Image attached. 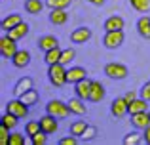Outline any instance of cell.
<instances>
[{"instance_id": "obj_1", "label": "cell", "mask_w": 150, "mask_h": 145, "mask_svg": "<svg viewBox=\"0 0 150 145\" xmlns=\"http://www.w3.org/2000/svg\"><path fill=\"white\" fill-rule=\"evenodd\" d=\"M48 80L55 88H63L69 82L67 80V65H63V63L48 65Z\"/></svg>"}, {"instance_id": "obj_2", "label": "cell", "mask_w": 150, "mask_h": 145, "mask_svg": "<svg viewBox=\"0 0 150 145\" xmlns=\"http://www.w3.org/2000/svg\"><path fill=\"white\" fill-rule=\"evenodd\" d=\"M125 40L124 29L122 31H105V36H103V46L106 50H118Z\"/></svg>"}, {"instance_id": "obj_3", "label": "cell", "mask_w": 150, "mask_h": 145, "mask_svg": "<svg viewBox=\"0 0 150 145\" xmlns=\"http://www.w3.org/2000/svg\"><path fill=\"white\" fill-rule=\"evenodd\" d=\"M46 113H48V115H53L55 119H67V116L70 115V109H69V103H65V101L51 99V101H48V105H46Z\"/></svg>"}, {"instance_id": "obj_4", "label": "cell", "mask_w": 150, "mask_h": 145, "mask_svg": "<svg viewBox=\"0 0 150 145\" xmlns=\"http://www.w3.org/2000/svg\"><path fill=\"white\" fill-rule=\"evenodd\" d=\"M105 74L108 78H112V80H124V78H127V67H125L124 63H116V61H112V63H106L105 65Z\"/></svg>"}, {"instance_id": "obj_5", "label": "cell", "mask_w": 150, "mask_h": 145, "mask_svg": "<svg viewBox=\"0 0 150 145\" xmlns=\"http://www.w3.org/2000/svg\"><path fill=\"white\" fill-rule=\"evenodd\" d=\"M17 40L15 38H11L10 34H4L2 38H0V54H2V57H6V59H11V57L17 54Z\"/></svg>"}, {"instance_id": "obj_6", "label": "cell", "mask_w": 150, "mask_h": 145, "mask_svg": "<svg viewBox=\"0 0 150 145\" xmlns=\"http://www.w3.org/2000/svg\"><path fill=\"white\" fill-rule=\"evenodd\" d=\"M129 113V103L125 97H116V99L110 103V115L114 119H124L125 115Z\"/></svg>"}, {"instance_id": "obj_7", "label": "cell", "mask_w": 150, "mask_h": 145, "mask_svg": "<svg viewBox=\"0 0 150 145\" xmlns=\"http://www.w3.org/2000/svg\"><path fill=\"white\" fill-rule=\"evenodd\" d=\"M6 111L13 113V115L19 116V119H27V116H29V105L23 103L19 97H15V99H11V101L6 103Z\"/></svg>"}, {"instance_id": "obj_8", "label": "cell", "mask_w": 150, "mask_h": 145, "mask_svg": "<svg viewBox=\"0 0 150 145\" xmlns=\"http://www.w3.org/2000/svg\"><path fill=\"white\" fill-rule=\"evenodd\" d=\"M91 36H93V33L89 27H78V29H74L70 33V42L72 44H86Z\"/></svg>"}, {"instance_id": "obj_9", "label": "cell", "mask_w": 150, "mask_h": 145, "mask_svg": "<svg viewBox=\"0 0 150 145\" xmlns=\"http://www.w3.org/2000/svg\"><path fill=\"white\" fill-rule=\"evenodd\" d=\"M40 128H42V132H46V134H55L57 132V128H59V124H57V119H55L53 115H48L46 113L44 116H40Z\"/></svg>"}, {"instance_id": "obj_10", "label": "cell", "mask_w": 150, "mask_h": 145, "mask_svg": "<svg viewBox=\"0 0 150 145\" xmlns=\"http://www.w3.org/2000/svg\"><path fill=\"white\" fill-rule=\"evenodd\" d=\"M131 124H133V128H137V130H141V132H143L144 128H148L150 126V115H148V111L133 113V115H131Z\"/></svg>"}, {"instance_id": "obj_11", "label": "cell", "mask_w": 150, "mask_h": 145, "mask_svg": "<svg viewBox=\"0 0 150 145\" xmlns=\"http://www.w3.org/2000/svg\"><path fill=\"white\" fill-rule=\"evenodd\" d=\"M11 65H13L15 69L29 67L30 65V52H27V50H17V54L11 57Z\"/></svg>"}, {"instance_id": "obj_12", "label": "cell", "mask_w": 150, "mask_h": 145, "mask_svg": "<svg viewBox=\"0 0 150 145\" xmlns=\"http://www.w3.org/2000/svg\"><path fill=\"white\" fill-rule=\"evenodd\" d=\"M67 103H69L70 115H78V116L88 115V107H86V101H84V99H80L78 96H74L72 99H69Z\"/></svg>"}, {"instance_id": "obj_13", "label": "cell", "mask_w": 150, "mask_h": 145, "mask_svg": "<svg viewBox=\"0 0 150 145\" xmlns=\"http://www.w3.org/2000/svg\"><path fill=\"white\" fill-rule=\"evenodd\" d=\"M84 78H88V71H86L84 67H70L67 69V80H69V84H76V82L84 80Z\"/></svg>"}, {"instance_id": "obj_14", "label": "cell", "mask_w": 150, "mask_h": 145, "mask_svg": "<svg viewBox=\"0 0 150 145\" xmlns=\"http://www.w3.org/2000/svg\"><path fill=\"white\" fill-rule=\"evenodd\" d=\"M89 92H91V80H88V78L74 84V96H78L80 99H89Z\"/></svg>"}, {"instance_id": "obj_15", "label": "cell", "mask_w": 150, "mask_h": 145, "mask_svg": "<svg viewBox=\"0 0 150 145\" xmlns=\"http://www.w3.org/2000/svg\"><path fill=\"white\" fill-rule=\"evenodd\" d=\"M36 46H38V50H40V52H48V50L59 46V38L53 36V34H44V36H40L36 40Z\"/></svg>"}, {"instance_id": "obj_16", "label": "cell", "mask_w": 150, "mask_h": 145, "mask_svg": "<svg viewBox=\"0 0 150 145\" xmlns=\"http://www.w3.org/2000/svg\"><path fill=\"white\" fill-rule=\"evenodd\" d=\"M106 96V90L105 86L101 84L99 80H91V92H89V101L97 103V101H103Z\"/></svg>"}, {"instance_id": "obj_17", "label": "cell", "mask_w": 150, "mask_h": 145, "mask_svg": "<svg viewBox=\"0 0 150 145\" xmlns=\"http://www.w3.org/2000/svg\"><path fill=\"white\" fill-rule=\"evenodd\" d=\"M125 25L124 17H120V15H110V17L105 19V23H103V29L105 31H122Z\"/></svg>"}, {"instance_id": "obj_18", "label": "cell", "mask_w": 150, "mask_h": 145, "mask_svg": "<svg viewBox=\"0 0 150 145\" xmlns=\"http://www.w3.org/2000/svg\"><path fill=\"white\" fill-rule=\"evenodd\" d=\"M30 88H33V78L30 76H21L17 82H15V86H13V96L19 97V96H23V94H25L27 90H30Z\"/></svg>"}, {"instance_id": "obj_19", "label": "cell", "mask_w": 150, "mask_h": 145, "mask_svg": "<svg viewBox=\"0 0 150 145\" xmlns=\"http://www.w3.org/2000/svg\"><path fill=\"white\" fill-rule=\"evenodd\" d=\"M50 23L51 25H55V27H59V25H65L67 23V19H69V14H67V10H51V14H50Z\"/></svg>"}, {"instance_id": "obj_20", "label": "cell", "mask_w": 150, "mask_h": 145, "mask_svg": "<svg viewBox=\"0 0 150 145\" xmlns=\"http://www.w3.org/2000/svg\"><path fill=\"white\" fill-rule=\"evenodd\" d=\"M8 34H10L11 38H15V40H21V38H25L27 34H29V25H27L25 21H21L19 25H15L13 29L8 31Z\"/></svg>"}, {"instance_id": "obj_21", "label": "cell", "mask_w": 150, "mask_h": 145, "mask_svg": "<svg viewBox=\"0 0 150 145\" xmlns=\"http://www.w3.org/2000/svg\"><path fill=\"white\" fill-rule=\"evenodd\" d=\"M148 103L150 101L146 99H143V97H135V99L129 103V115H133V113H143V111H150L148 109Z\"/></svg>"}, {"instance_id": "obj_22", "label": "cell", "mask_w": 150, "mask_h": 145, "mask_svg": "<svg viewBox=\"0 0 150 145\" xmlns=\"http://www.w3.org/2000/svg\"><path fill=\"white\" fill-rule=\"evenodd\" d=\"M137 33L143 38H150V17L148 15H143L137 21Z\"/></svg>"}, {"instance_id": "obj_23", "label": "cell", "mask_w": 150, "mask_h": 145, "mask_svg": "<svg viewBox=\"0 0 150 145\" xmlns=\"http://www.w3.org/2000/svg\"><path fill=\"white\" fill-rule=\"evenodd\" d=\"M61 54H63V50L59 48V46H55V48H51V50H48V52H44V61H46L48 65L59 63V61H61Z\"/></svg>"}, {"instance_id": "obj_24", "label": "cell", "mask_w": 150, "mask_h": 145, "mask_svg": "<svg viewBox=\"0 0 150 145\" xmlns=\"http://www.w3.org/2000/svg\"><path fill=\"white\" fill-rule=\"evenodd\" d=\"M23 19H21V15L19 14H10V15H6V17L2 19V31H10V29H13L15 25H19Z\"/></svg>"}, {"instance_id": "obj_25", "label": "cell", "mask_w": 150, "mask_h": 145, "mask_svg": "<svg viewBox=\"0 0 150 145\" xmlns=\"http://www.w3.org/2000/svg\"><path fill=\"white\" fill-rule=\"evenodd\" d=\"M17 122H19V116H15L13 113H10V111H6L2 116H0V124L6 126V128H10V130H15Z\"/></svg>"}, {"instance_id": "obj_26", "label": "cell", "mask_w": 150, "mask_h": 145, "mask_svg": "<svg viewBox=\"0 0 150 145\" xmlns=\"http://www.w3.org/2000/svg\"><path fill=\"white\" fill-rule=\"evenodd\" d=\"M44 10V2L42 0H25V11L30 15H38Z\"/></svg>"}, {"instance_id": "obj_27", "label": "cell", "mask_w": 150, "mask_h": 145, "mask_svg": "<svg viewBox=\"0 0 150 145\" xmlns=\"http://www.w3.org/2000/svg\"><path fill=\"white\" fill-rule=\"evenodd\" d=\"M143 141H144V136L139 134L137 128L133 132H129V134H125V138H124V145H139Z\"/></svg>"}, {"instance_id": "obj_28", "label": "cell", "mask_w": 150, "mask_h": 145, "mask_svg": "<svg viewBox=\"0 0 150 145\" xmlns=\"http://www.w3.org/2000/svg\"><path fill=\"white\" fill-rule=\"evenodd\" d=\"M19 99L23 101V103H27L30 107V105H36V101H38V92L34 88H30V90H27L23 96H19Z\"/></svg>"}, {"instance_id": "obj_29", "label": "cell", "mask_w": 150, "mask_h": 145, "mask_svg": "<svg viewBox=\"0 0 150 145\" xmlns=\"http://www.w3.org/2000/svg\"><path fill=\"white\" fill-rule=\"evenodd\" d=\"M129 4L139 14H148L150 11V0H129Z\"/></svg>"}, {"instance_id": "obj_30", "label": "cell", "mask_w": 150, "mask_h": 145, "mask_svg": "<svg viewBox=\"0 0 150 145\" xmlns=\"http://www.w3.org/2000/svg\"><path fill=\"white\" fill-rule=\"evenodd\" d=\"M86 128H88V122H86V120H74V122L70 124V134H74V136L80 138V136L86 132Z\"/></svg>"}, {"instance_id": "obj_31", "label": "cell", "mask_w": 150, "mask_h": 145, "mask_svg": "<svg viewBox=\"0 0 150 145\" xmlns=\"http://www.w3.org/2000/svg\"><path fill=\"white\" fill-rule=\"evenodd\" d=\"M42 128H40V120H29L25 126V134L29 136V138H33L34 134H38Z\"/></svg>"}, {"instance_id": "obj_32", "label": "cell", "mask_w": 150, "mask_h": 145, "mask_svg": "<svg viewBox=\"0 0 150 145\" xmlns=\"http://www.w3.org/2000/svg\"><path fill=\"white\" fill-rule=\"evenodd\" d=\"M74 57H76V52H74L72 48H67V50H63V54H61V61L59 63H63V65H70L74 61Z\"/></svg>"}, {"instance_id": "obj_33", "label": "cell", "mask_w": 150, "mask_h": 145, "mask_svg": "<svg viewBox=\"0 0 150 145\" xmlns=\"http://www.w3.org/2000/svg\"><path fill=\"white\" fill-rule=\"evenodd\" d=\"M70 2H72V0H46V4H48V6L51 8V10H67V8L70 6Z\"/></svg>"}, {"instance_id": "obj_34", "label": "cell", "mask_w": 150, "mask_h": 145, "mask_svg": "<svg viewBox=\"0 0 150 145\" xmlns=\"http://www.w3.org/2000/svg\"><path fill=\"white\" fill-rule=\"evenodd\" d=\"M97 136V126H93V124H88V128H86V132L80 136L82 141H91V139H95Z\"/></svg>"}, {"instance_id": "obj_35", "label": "cell", "mask_w": 150, "mask_h": 145, "mask_svg": "<svg viewBox=\"0 0 150 145\" xmlns=\"http://www.w3.org/2000/svg\"><path fill=\"white\" fill-rule=\"evenodd\" d=\"M8 145H25V134L11 130V136H10V141H8Z\"/></svg>"}, {"instance_id": "obj_36", "label": "cell", "mask_w": 150, "mask_h": 145, "mask_svg": "<svg viewBox=\"0 0 150 145\" xmlns=\"http://www.w3.org/2000/svg\"><path fill=\"white\" fill-rule=\"evenodd\" d=\"M30 143H33V145H46V143H48V134L40 130L38 134H34L33 138H30Z\"/></svg>"}, {"instance_id": "obj_37", "label": "cell", "mask_w": 150, "mask_h": 145, "mask_svg": "<svg viewBox=\"0 0 150 145\" xmlns=\"http://www.w3.org/2000/svg\"><path fill=\"white\" fill-rule=\"evenodd\" d=\"M10 136H11V130L0 124V145H8V141H10Z\"/></svg>"}, {"instance_id": "obj_38", "label": "cell", "mask_w": 150, "mask_h": 145, "mask_svg": "<svg viewBox=\"0 0 150 145\" xmlns=\"http://www.w3.org/2000/svg\"><path fill=\"white\" fill-rule=\"evenodd\" d=\"M78 143V136L70 134V136H65V138L59 139V145H76Z\"/></svg>"}, {"instance_id": "obj_39", "label": "cell", "mask_w": 150, "mask_h": 145, "mask_svg": "<svg viewBox=\"0 0 150 145\" xmlns=\"http://www.w3.org/2000/svg\"><path fill=\"white\" fill-rule=\"evenodd\" d=\"M141 97L146 99V101H150V80H146L143 84V88H141Z\"/></svg>"}, {"instance_id": "obj_40", "label": "cell", "mask_w": 150, "mask_h": 145, "mask_svg": "<svg viewBox=\"0 0 150 145\" xmlns=\"http://www.w3.org/2000/svg\"><path fill=\"white\" fill-rule=\"evenodd\" d=\"M143 136H144V143H146V145H150V126L143 130Z\"/></svg>"}, {"instance_id": "obj_41", "label": "cell", "mask_w": 150, "mask_h": 145, "mask_svg": "<svg viewBox=\"0 0 150 145\" xmlns=\"http://www.w3.org/2000/svg\"><path fill=\"white\" fill-rule=\"evenodd\" d=\"M124 97H125V99H127V103H131V101H133V99H135V97H139V96H137V94H135V92H127V94H125V96H124Z\"/></svg>"}, {"instance_id": "obj_42", "label": "cell", "mask_w": 150, "mask_h": 145, "mask_svg": "<svg viewBox=\"0 0 150 145\" xmlns=\"http://www.w3.org/2000/svg\"><path fill=\"white\" fill-rule=\"evenodd\" d=\"M88 2H91L93 6H103V4H105L106 0H88Z\"/></svg>"}, {"instance_id": "obj_43", "label": "cell", "mask_w": 150, "mask_h": 145, "mask_svg": "<svg viewBox=\"0 0 150 145\" xmlns=\"http://www.w3.org/2000/svg\"><path fill=\"white\" fill-rule=\"evenodd\" d=\"M148 115H150V111H148Z\"/></svg>"}]
</instances>
